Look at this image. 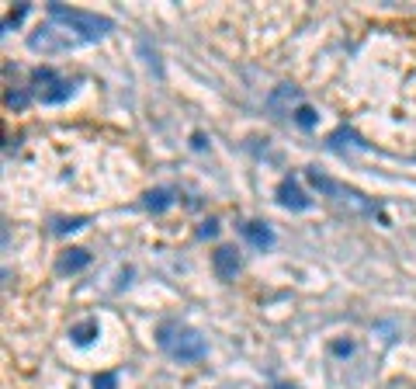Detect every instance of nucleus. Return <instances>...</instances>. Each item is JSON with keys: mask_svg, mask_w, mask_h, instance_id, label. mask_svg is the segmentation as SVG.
I'll list each match as a JSON object with an SVG mask.
<instances>
[{"mask_svg": "<svg viewBox=\"0 0 416 389\" xmlns=\"http://www.w3.org/2000/svg\"><path fill=\"white\" fill-rule=\"evenodd\" d=\"M111 32H115V21L104 14L66 7V4H49V18L28 35V49L42 56H59V52H73V49L101 42Z\"/></svg>", "mask_w": 416, "mask_h": 389, "instance_id": "nucleus-1", "label": "nucleus"}, {"mask_svg": "<svg viewBox=\"0 0 416 389\" xmlns=\"http://www.w3.org/2000/svg\"><path fill=\"white\" fill-rule=\"evenodd\" d=\"M157 345L164 347L173 361H202L208 354L205 337H202L195 327H184V323H177V320H164V323H160Z\"/></svg>", "mask_w": 416, "mask_h": 389, "instance_id": "nucleus-2", "label": "nucleus"}, {"mask_svg": "<svg viewBox=\"0 0 416 389\" xmlns=\"http://www.w3.org/2000/svg\"><path fill=\"white\" fill-rule=\"evenodd\" d=\"M309 181H312V188H316V191H323L326 198H336V202L350 205V209H354V213H361V216H381V205H378L374 198H365L361 191H354V188H347V184L333 181V177H326V174H319L316 167H309Z\"/></svg>", "mask_w": 416, "mask_h": 389, "instance_id": "nucleus-3", "label": "nucleus"}, {"mask_svg": "<svg viewBox=\"0 0 416 389\" xmlns=\"http://www.w3.org/2000/svg\"><path fill=\"white\" fill-rule=\"evenodd\" d=\"M73 90H77V84H73L70 77L56 73L52 66L32 70V97H35L39 104H63V101L73 97Z\"/></svg>", "mask_w": 416, "mask_h": 389, "instance_id": "nucleus-4", "label": "nucleus"}, {"mask_svg": "<svg viewBox=\"0 0 416 389\" xmlns=\"http://www.w3.org/2000/svg\"><path fill=\"white\" fill-rule=\"evenodd\" d=\"M278 202L291 209V213H305V209H312V198L298 188V181L295 177H281V184H278Z\"/></svg>", "mask_w": 416, "mask_h": 389, "instance_id": "nucleus-5", "label": "nucleus"}, {"mask_svg": "<svg viewBox=\"0 0 416 389\" xmlns=\"http://www.w3.org/2000/svg\"><path fill=\"white\" fill-rule=\"evenodd\" d=\"M240 233L247 237L250 247H257V251H271V247H274V240H278V237H274V229H271L267 222H257V219L243 222V226H240Z\"/></svg>", "mask_w": 416, "mask_h": 389, "instance_id": "nucleus-6", "label": "nucleus"}, {"mask_svg": "<svg viewBox=\"0 0 416 389\" xmlns=\"http://www.w3.org/2000/svg\"><path fill=\"white\" fill-rule=\"evenodd\" d=\"M212 268H215V275H219L222 282L236 278V271H240V254H236V247H219V251L212 254Z\"/></svg>", "mask_w": 416, "mask_h": 389, "instance_id": "nucleus-7", "label": "nucleus"}, {"mask_svg": "<svg viewBox=\"0 0 416 389\" xmlns=\"http://www.w3.org/2000/svg\"><path fill=\"white\" fill-rule=\"evenodd\" d=\"M90 264V254L83 251V247H70V251H63L59 254V261H56V271L59 275H77V271H83Z\"/></svg>", "mask_w": 416, "mask_h": 389, "instance_id": "nucleus-8", "label": "nucleus"}, {"mask_svg": "<svg viewBox=\"0 0 416 389\" xmlns=\"http://www.w3.org/2000/svg\"><path fill=\"white\" fill-rule=\"evenodd\" d=\"M173 198H177L173 188H153V191L142 195V205H146L149 213H166V209L173 205Z\"/></svg>", "mask_w": 416, "mask_h": 389, "instance_id": "nucleus-9", "label": "nucleus"}, {"mask_svg": "<svg viewBox=\"0 0 416 389\" xmlns=\"http://www.w3.org/2000/svg\"><path fill=\"white\" fill-rule=\"evenodd\" d=\"M70 337H73V345L77 347L94 345V341L101 337V323H97V320H83V323H77V327L70 330Z\"/></svg>", "mask_w": 416, "mask_h": 389, "instance_id": "nucleus-10", "label": "nucleus"}, {"mask_svg": "<svg viewBox=\"0 0 416 389\" xmlns=\"http://www.w3.org/2000/svg\"><path fill=\"white\" fill-rule=\"evenodd\" d=\"M291 119H295V122H298L302 129H316V122H319V115H316V112H312L309 104H298Z\"/></svg>", "mask_w": 416, "mask_h": 389, "instance_id": "nucleus-11", "label": "nucleus"}, {"mask_svg": "<svg viewBox=\"0 0 416 389\" xmlns=\"http://www.w3.org/2000/svg\"><path fill=\"white\" fill-rule=\"evenodd\" d=\"M87 222H90L87 216H77V219H59V222H56V233H59V237H66V233H77V229H83Z\"/></svg>", "mask_w": 416, "mask_h": 389, "instance_id": "nucleus-12", "label": "nucleus"}, {"mask_svg": "<svg viewBox=\"0 0 416 389\" xmlns=\"http://www.w3.org/2000/svg\"><path fill=\"white\" fill-rule=\"evenodd\" d=\"M90 386L94 389H118V376H115V372H97V376L90 379Z\"/></svg>", "mask_w": 416, "mask_h": 389, "instance_id": "nucleus-13", "label": "nucleus"}, {"mask_svg": "<svg viewBox=\"0 0 416 389\" xmlns=\"http://www.w3.org/2000/svg\"><path fill=\"white\" fill-rule=\"evenodd\" d=\"M25 14H28V4H18V7L4 18V32H11L14 25H21V18H25Z\"/></svg>", "mask_w": 416, "mask_h": 389, "instance_id": "nucleus-14", "label": "nucleus"}, {"mask_svg": "<svg viewBox=\"0 0 416 389\" xmlns=\"http://www.w3.org/2000/svg\"><path fill=\"white\" fill-rule=\"evenodd\" d=\"M28 101H32V94H28V90H7V108H18V112H21Z\"/></svg>", "mask_w": 416, "mask_h": 389, "instance_id": "nucleus-15", "label": "nucleus"}, {"mask_svg": "<svg viewBox=\"0 0 416 389\" xmlns=\"http://www.w3.org/2000/svg\"><path fill=\"white\" fill-rule=\"evenodd\" d=\"M215 233H219V222H215V219H208L205 229H202V237H215Z\"/></svg>", "mask_w": 416, "mask_h": 389, "instance_id": "nucleus-16", "label": "nucleus"}]
</instances>
